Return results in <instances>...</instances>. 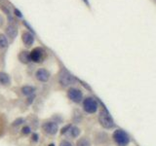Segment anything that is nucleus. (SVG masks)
I'll return each mask as SVG.
<instances>
[{"label":"nucleus","instance_id":"nucleus-1","mask_svg":"<svg viewBox=\"0 0 156 146\" xmlns=\"http://www.w3.org/2000/svg\"><path fill=\"white\" fill-rule=\"evenodd\" d=\"M58 83H60V85L65 88L75 84L77 81L76 78L72 74H70V73L66 69H65V68H62V69L60 71V73H58Z\"/></svg>","mask_w":156,"mask_h":146},{"label":"nucleus","instance_id":"nucleus-2","mask_svg":"<svg viewBox=\"0 0 156 146\" xmlns=\"http://www.w3.org/2000/svg\"><path fill=\"white\" fill-rule=\"evenodd\" d=\"M99 121H100L101 125L105 129H111V128H113V127H114L113 120H112L111 116L109 115V113L105 109H102L100 112Z\"/></svg>","mask_w":156,"mask_h":146},{"label":"nucleus","instance_id":"nucleus-3","mask_svg":"<svg viewBox=\"0 0 156 146\" xmlns=\"http://www.w3.org/2000/svg\"><path fill=\"white\" fill-rule=\"evenodd\" d=\"M41 129H42L43 133L47 135H55L58 130V127L56 122L45 121L44 123H42Z\"/></svg>","mask_w":156,"mask_h":146},{"label":"nucleus","instance_id":"nucleus-4","mask_svg":"<svg viewBox=\"0 0 156 146\" xmlns=\"http://www.w3.org/2000/svg\"><path fill=\"white\" fill-rule=\"evenodd\" d=\"M30 58H31V61L35 63L42 62L46 58V51L41 47L34 48L30 52Z\"/></svg>","mask_w":156,"mask_h":146},{"label":"nucleus","instance_id":"nucleus-5","mask_svg":"<svg viewBox=\"0 0 156 146\" xmlns=\"http://www.w3.org/2000/svg\"><path fill=\"white\" fill-rule=\"evenodd\" d=\"M113 139L116 142V144L119 145V146H126L130 141L128 134H127L125 131L122 130H117L114 131Z\"/></svg>","mask_w":156,"mask_h":146},{"label":"nucleus","instance_id":"nucleus-6","mask_svg":"<svg viewBox=\"0 0 156 146\" xmlns=\"http://www.w3.org/2000/svg\"><path fill=\"white\" fill-rule=\"evenodd\" d=\"M83 109H84L87 113L93 114L98 110V102L94 97H86L83 100Z\"/></svg>","mask_w":156,"mask_h":146},{"label":"nucleus","instance_id":"nucleus-7","mask_svg":"<svg viewBox=\"0 0 156 146\" xmlns=\"http://www.w3.org/2000/svg\"><path fill=\"white\" fill-rule=\"evenodd\" d=\"M67 97L75 103H79L83 99V94L80 90L76 89V88H70L67 91Z\"/></svg>","mask_w":156,"mask_h":146},{"label":"nucleus","instance_id":"nucleus-8","mask_svg":"<svg viewBox=\"0 0 156 146\" xmlns=\"http://www.w3.org/2000/svg\"><path fill=\"white\" fill-rule=\"evenodd\" d=\"M50 72H49L45 68H39L37 69V71L35 72V78L36 80L41 82V83H46L50 79Z\"/></svg>","mask_w":156,"mask_h":146},{"label":"nucleus","instance_id":"nucleus-9","mask_svg":"<svg viewBox=\"0 0 156 146\" xmlns=\"http://www.w3.org/2000/svg\"><path fill=\"white\" fill-rule=\"evenodd\" d=\"M22 39H23V44L26 45L27 47H30L33 45L34 43V35L31 34L30 32L28 31H24L22 35Z\"/></svg>","mask_w":156,"mask_h":146},{"label":"nucleus","instance_id":"nucleus-10","mask_svg":"<svg viewBox=\"0 0 156 146\" xmlns=\"http://www.w3.org/2000/svg\"><path fill=\"white\" fill-rule=\"evenodd\" d=\"M19 61H21L22 63H24V64H27L31 61L30 58V53L27 51H22L21 53L19 54Z\"/></svg>","mask_w":156,"mask_h":146},{"label":"nucleus","instance_id":"nucleus-11","mask_svg":"<svg viewBox=\"0 0 156 146\" xmlns=\"http://www.w3.org/2000/svg\"><path fill=\"white\" fill-rule=\"evenodd\" d=\"M21 92H22V94H23V96H26L27 97H28V96H33L34 94H35L36 88H35V87H33V86H28V85H27V86L22 87Z\"/></svg>","mask_w":156,"mask_h":146},{"label":"nucleus","instance_id":"nucleus-12","mask_svg":"<svg viewBox=\"0 0 156 146\" xmlns=\"http://www.w3.org/2000/svg\"><path fill=\"white\" fill-rule=\"evenodd\" d=\"M6 34L8 35V37H10L13 40V39H15L18 35L17 27L15 26L14 24H9V26L6 27Z\"/></svg>","mask_w":156,"mask_h":146},{"label":"nucleus","instance_id":"nucleus-13","mask_svg":"<svg viewBox=\"0 0 156 146\" xmlns=\"http://www.w3.org/2000/svg\"><path fill=\"white\" fill-rule=\"evenodd\" d=\"M11 84V77L6 72H0V85L8 86Z\"/></svg>","mask_w":156,"mask_h":146},{"label":"nucleus","instance_id":"nucleus-14","mask_svg":"<svg viewBox=\"0 0 156 146\" xmlns=\"http://www.w3.org/2000/svg\"><path fill=\"white\" fill-rule=\"evenodd\" d=\"M7 121L3 115H0V136H2L6 131Z\"/></svg>","mask_w":156,"mask_h":146},{"label":"nucleus","instance_id":"nucleus-15","mask_svg":"<svg viewBox=\"0 0 156 146\" xmlns=\"http://www.w3.org/2000/svg\"><path fill=\"white\" fill-rule=\"evenodd\" d=\"M67 134H69L71 137H73V138H75V137H78L79 136V134H80V130L77 128V127H70V129H69V130L67 131Z\"/></svg>","mask_w":156,"mask_h":146},{"label":"nucleus","instance_id":"nucleus-16","mask_svg":"<svg viewBox=\"0 0 156 146\" xmlns=\"http://www.w3.org/2000/svg\"><path fill=\"white\" fill-rule=\"evenodd\" d=\"M8 39L7 37L4 35V34H0V49L3 50V49H6L8 47Z\"/></svg>","mask_w":156,"mask_h":146},{"label":"nucleus","instance_id":"nucleus-17","mask_svg":"<svg viewBox=\"0 0 156 146\" xmlns=\"http://www.w3.org/2000/svg\"><path fill=\"white\" fill-rule=\"evenodd\" d=\"M76 146H91V143H90V141L88 138L82 137L77 141Z\"/></svg>","mask_w":156,"mask_h":146},{"label":"nucleus","instance_id":"nucleus-18","mask_svg":"<svg viewBox=\"0 0 156 146\" xmlns=\"http://www.w3.org/2000/svg\"><path fill=\"white\" fill-rule=\"evenodd\" d=\"M21 131H22V134H23V135H28V134H32L31 128H30V127H29V126H23Z\"/></svg>","mask_w":156,"mask_h":146},{"label":"nucleus","instance_id":"nucleus-19","mask_svg":"<svg viewBox=\"0 0 156 146\" xmlns=\"http://www.w3.org/2000/svg\"><path fill=\"white\" fill-rule=\"evenodd\" d=\"M23 123H26V120H24L23 118H18L13 122L12 126L13 127H20V126H22Z\"/></svg>","mask_w":156,"mask_h":146},{"label":"nucleus","instance_id":"nucleus-20","mask_svg":"<svg viewBox=\"0 0 156 146\" xmlns=\"http://www.w3.org/2000/svg\"><path fill=\"white\" fill-rule=\"evenodd\" d=\"M58 146H73V144L68 140H62Z\"/></svg>","mask_w":156,"mask_h":146},{"label":"nucleus","instance_id":"nucleus-21","mask_svg":"<svg viewBox=\"0 0 156 146\" xmlns=\"http://www.w3.org/2000/svg\"><path fill=\"white\" fill-rule=\"evenodd\" d=\"M70 127H71V125H67V126L65 127V128H62V130H61V134H67V131L69 130Z\"/></svg>","mask_w":156,"mask_h":146},{"label":"nucleus","instance_id":"nucleus-22","mask_svg":"<svg viewBox=\"0 0 156 146\" xmlns=\"http://www.w3.org/2000/svg\"><path fill=\"white\" fill-rule=\"evenodd\" d=\"M31 140L33 141V142H38L39 140V135L36 134V133H33L31 134Z\"/></svg>","mask_w":156,"mask_h":146},{"label":"nucleus","instance_id":"nucleus-23","mask_svg":"<svg viewBox=\"0 0 156 146\" xmlns=\"http://www.w3.org/2000/svg\"><path fill=\"white\" fill-rule=\"evenodd\" d=\"M34 99H35V95L28 96V97H27V104H31L32 102H33V100H34Z\"/></svg>","mask_w":156,"mask_h":146},{"label":"nucleus","instance_id":"nucleus-24","mask_svg":"<svg viewBox=\"0 0 156 146\" xmlns=\"http://www.w3.org/2000/svg\"><path fill=\"white\" fill-rule=\"evenodd\" d=\"M15 15L18 17V18H23V15H22V13L19 11L18 9H15Z\"/></svg>","mask_w":156,"mask_h":146},{"label":"nucleus","instance_id":"nucleus-25","mask_svg":"<svg viewBox=\"0 0 156 146\" xmlns=\"http://www.w3.org/2000/svg\"><path fill=\"white\" fill-rule=\"evenodd\" d=\"M23 24H24V26H27V28H28V29H29V30H30L31 32H33V33H34V31H33V29H32V28H31V26H29V24L27 23V22H23Z\"/></svg>","mask_w":156,"mask_h":146},{"label":"nucleus","instance_id":"nucleus-26","mask_svg":"<svg viewBox=\"0 0 156 146\" xmlns=\"http://www.w3.org/2000/svg\"><path fill=\"white\" fill-rule=\"evenodd\" d=\"M84 1H85L86 3H88V1H87V0H84Z\"/></svg>","mask_w":156,"mask_h":146}]
</instances>
